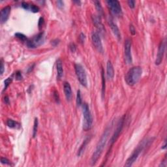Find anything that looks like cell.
Wrapping results in <instances>:
<instances>
[{"label":"cell","mask_w":167,"mask_h":167,"mask_svg":"<svg viewBox=\"0 0 167 167\" xmlns=\"http://www.w3.org/2000/svg\"><path fill=\"white\" fill-rule=\"evenodd\" d=\"M44 40V34L43 32L39 33L34 36L32 39H28L26 42V45L29 48H35L41 45Z\"/></svg>","instance_id":"8992f818"},{"label":"cell","mask_w":167,"mask_h":167,"mask_svg":"<svg viewBox=\"0 0 167 167\" xmlns=\"http://www.w3.org/2000/svg\"><path fill=\"white\" fill-rule=\"evenodd\" d=\"M63 91L65 97L67 100H70L72 98V90L70 84L68 82H64L63 83Z\"/></svg>","instance_id":"5bb4252c"},{"label":"cell","mask_w":167,"mask_h":167,"mask_svg":"<svg viewBox=\"0 0 167 167\" xmlns=\"http://www.w3.org/2000/svg\"><path fill=\"white\" fill-rule=\"evenodd\" d=\"M7 126L10 128H16L17 127L20 126L18 123H17L16 121L12 120V119H9V120H7Z\"/></svg>","instance_id":"ffe728a7"},{"label":"cell","mask_w":167,"mask_h":167,"mask_svg":"<svg viewBox=\"0 0 167 167\" xmlns=\"http://www.w3.org/2000/svg\"><path fill=\"white\" fill-rule=\"evenodd\" d=\"M101 78H102V98L104 99L105 95V88H106V79L104 76V73L103 69H101Z\"/></svg>","instance_id":"d6986e66"},{"label":"cell","mask_w":167,"mask_h":167,"mask_svg":"<svg viewBox=\"0 0 167 167\" xmlns=\"http://www.w3.org/2000/svg\"><path fill=\"white\" fill-rule=\"evenodd\" d=\"M15 37L17 38V39H19L20 40H21V41H23V42H27V40H28V39L27 38V37L25 35H23V34L22 33H15Z\"/></svg>","instance_id":"603a6c76"},{"label":"cell","mask_w":167,"mask_h":167,"mask_svg":"<svg viewBox=\"0 0 167 167\" xmlns=\"http://www.w3.org/2000/svg\"><path fill=\"white\" fill-rule=\"evenodd\" d=\"M39 7L37 5H34V4H30L29 5V8H28V10H30V11L33 12V13H38L39 11Z\"/></svg>","instance_id":"cb8c5ba5"},{"label":"cell","mask_w":167,"mask_h":167,"mask_svg":"<svg viewBox=\"0 0 167 167\" xmlns=\"http://www.w3.org/2000/svg\"><path fill=\"white\" fill-rule=\"evenodd\" d=\"M92 20L93 22L94 25L95 26V27L98 29L99 31H100V32L104 33L105 31V29H104V26H103V23H102L101 21H100V16H92Z\"/></svg>","instance_id":"9a60e30c"},{"label":"cell","mask_w":167,"mask_h":167,"mask_svg":"<svg viewBox=\"0 0 167 167\" xmlns=\"http://www.w3.org/2000/svg\"><path fill=\"white\" fill-rule=\"evenodd\" d=\"M91 137L90 136H87L86 138H85V140H84L83 143L82 144V145L80 146V147L79 150H78V154H77V155H78V156H80V155H82V154L83 153L84 151V150H85V149H86V146H87V144L90 142V140H91Z\"/></svg>","instance_id":"ac0fdd59"},{"label":"cell","mask_w":167,"mask_h":167,"mask_svg":"<svg viewBox=\"0 0 167 167\" xmlns=\"http://www.w3.org/2000/svg\"><path fill=\"white\" fill-rule=\"evenodd\" d=\"M13 81V76L9 77V78H7L5 81H4V85H5V87H4V90H6L7 88L9 87V85L10 84V83Z\"/></svg>","instance_id":"484cf974"},{"label":"cell","mask_w":167,"mask_h":167,"mask_svg":"<svg viewBox=\"0 0 167 167\" xmlns=\"http://www.w3.org/2000/svg\"><path fill=\"white\" fill-rule=\"evenodd\" d=\"M152 142V139L151 138H148V139H146L145 140H143L142 142H140L138 147L136 148V150L133 151L132 155L129 157L127 160L126 163L125 164V166L126 167H130L134 164V162L137 160L138 156L140 155V153L147 147V146Z\"/></svg>","instance_id":"3957f363"},{"label":"cell","mask_w":167,"mask_h":167,"mask_svg":"<svg viewBox=\"0 0 167 167\" xmlns=\"http://www.w3.org/2000/svg\"><path fill=\"white\" fill-rule=\"evenodd\" d=\"M107 5L113 15L120 17L122 16V9L120 2L117 0H108L106 1Z\"/></svg>","instance_id":"52a82bcc"},{"label":"cell","mask_w":167,"mask_h":167,"mask_svg":"<svg viewBox=\"0 0 167 167\" xmlns=\"http://www.w3.org/2000/svg\"><path fill=\"white\" fill-rule=\"evenodd\" d=\"M142 74V69L140 67L136 66L130 68L125 76V80L129 86L135 85L140 79Z\"/></svg>","instance_id":"7a4b0ae2"},{"label":"cell","mask_w":167,"mask_h":167,"mask_svg":"<svg viewBox=\"0 0 167 167\" xmlns=\"http://www.w3.org/2000/svg\"><path fill=\"white\" fill-rule=\"evenodd\" d=\"M128 5H129V7L130 9H134L135 7V1H132V0H129V1H127Z\"/></svg>","instance_id":"d6a6232c"},{"label":"cell","mask_w":167,"mask_h":167,"mask_svg":"<svg viewBox=\"0 0 167 167\" xmlns=\"http://www.w3.org/2000/svg\"><path fill=\"white\" fill-rule=\"evenodd\" d=\"M44 23V19L43 17H40L39 20V23H38V26H39V29H41V27H43V25Z\"/></svg>","instance_id":"4316f807"},{"label":"cell","mask_w":167,"mask_h":167,"mask_svg":"<svg viewBox=\"0 0 167 167\" xmlns=\"http://www.w3.org/2000/svg\"><path fill=\"white\" fill-rule=\"evenodd\" d=\"M91 40L93 46L96 48L97 50L100 53L103 52V47L102 44L101 39H100V35L97 32H93L91 35Z\"/></svg>","instance_id":"30bf717a"},{"label":"cell","mask_w":167,"mask_h":167,"mask_svg":"<svg viewBox=\"0 0 167 167\" xmlns=\"http://www.w3.org/2000/svg\"><path fill=\"white\" fill-rule=\"evenodd\" d=\"M1 163L3 164H7V165H10V162L9 159L5 157H1Z\"/></svg>","instance_id":"83f0119b"},{"label":"cell","mask_w":167,"mask_h":167,"mask_svg":"<svg viewBox=\"0 0 167 167\" xmlns=\"http://www.w3.org/2000/svg\"><path fill=\"white\" fill-rule=\"evenodd\" d=\"M4 70H5V69H4V64H3V61L1 60V68H0V74H1V75H2V74H3Z\"/></svg>","instance_id":"d590c367"},{"label":"cell","mask_w":167,"mask_h":167,"mask_svg":"<svg viewBox=\"0 0 167 167\" xmlns=\"http://www.w3.org/2000/svg\"><path fill=\"white\" fill-rule=\"evenodd\" d=\"M56 68H57V78L58 80H61L63 76V68L61 59H58L57 61Z\"/></svg>","instance_id":"e0dca14e"},{"label":"cell","mask_w":167,"mask_h":167,"mask_svg":"<svg viewBox=\"0 0 167 167\" xmlns=\"http://www.w3.org/2000/svg\"><path fill=\"white\" fill-rule=\"evenodd\" d=\"M69 48L72 52H75L76 50V45L74 43H72L69 44Z\"/></svg>","instance_id":"f546056e"},{"label":"cell","mask_w":167,"mask_h":167,"mask_svg":"<svg viewBox=\"0 0 167 167\" xmlns=\"http://www.w3.org/2000/svg\"><path fill=\"white\" fill-rule=\"evenodd\" d=\"M63 4H64L63 1H57V7H58L59 8H60V9H61V8H62L63 7Z\"/></svg>","instance_id":"8d00e7d4"},{"label":"cell","mask_w":167,"mask_h":167,"mask_svg":"<svg viewBox=\"0 0 167 167\" xmlns=\"http://www.w3.org/2000/svg\"><path fill=\"white\" fill-rule=\"evenodd\" d=\"M82 113H83V130L87 131L91 129L93 124V117L90 112V107L87 103L82 104Z\"/></svg>","instance_id":"277c9868"},{"label":"cell","mask_w":167,"mask_h":167,"mask_svg":"<svg viewBox=\"0 0 167 167\" xmlns=\"http://www.w3.org/2000/svg\"><path fill=\"white\" fill-rule=\"evenodd\" d=\"M110 127H108V128L105 129L103 135L100 137V140H99L97 144L96 148H95V151H94L93 153L91 156V162L90 163H91V164L92 166L95 165L96 164L98 159L100 158L102 153L103 152V150H104L106 144L107 140H108V136L110 135Z\"/></svg>","instance_id":"6da1fadb"},{"label":"cell","mask_w":167,"mask_h":167,"mask_svg":"<svg viewBox=\"0 0 167 167\" xmlns=\"http://www.w3.org/2000/svg\"><path fill=\"white\" fill-rule=\"evenodd\" d=\"M95 3V8H96L97 10L99 13V16H103V7L101 6V4H100V2L99 1H94Z\"/></svg>","instance_id":"44dd1931"},{"label":"cell","mask_w":167,"mask_h":167,"mask_svg":"<svg viewBox=\"0 0 167 167\" xmlns=\"http://www.w3.org/2000/svg\"><path fill=\"white\" fill-rule=\"evenodd\" d=\"M82 96H81V92L80 90H78L77 91V95H76V104L78 106L82 105Z\"/></svg>","instance_id":"d4e9b609"},{"label":"cell","mask_w":167,"mask_h":167,"mask_svg":"<svg viewBox=\"0 0 167 167\" xmlns=\"http://www.w3.org/2000/svg\"><path fill=\"white\" fill-rule=\"evenodd\" d=\"M165 40H162L159 44V49H158L157 54L156 60H155V65H159L163 61V57H164V50H165Z\"/></svg>","instance_id":"8fae6325"},{"label":"cell","mask_w":167,"mask_h":167,"mask_svg":"<svg viewBox=\"0 0 167 167\" xmlns=\"http://www.w3.org/2000/svg\"><path fill=\"white\" fill-rule=\"evenodd\" d=\"M166 146V141H164V144L163 146V147H162V149H165Z\"/></svg>","instance_id":"ab89813d"},{"label":"cell","mask_w":167,"mask_h":167,"mask_svg":"<svg viewBox=\"0 0 167 167\" xmlns=\"http://www.w3.org/2000/svg\"><path fill=\"white\" fill-rule=\"evenodd\" d=\"M125 116H123L121 119L119 121L118 123H117V128H116V130H115L114 133L112 135V138L110 139V144L111 146L114 144L116 142V141L117 140V139L118 138V137L120 136V133H121V130H122L123 128V125H124V122H125Z\"/></svg>","instance_id":"9c48e42d"},{"label":"cell","mask_w":167,"mask_h":167,"mask_svg":"<svg viewBox=\"0 0 167 167\" xmlns=\"http://www.w3.org/2000/svg\"><path fill=\"white\" fill-rule=\"evenodd\" d=\"M15 78L17 80H21L22 79V76L20 72L17 71L16 73H15Z\"/></svg>","instance_id":"836d02e7"},{"label":"cell","mask_w":167,"mask_h":167,"mask_svg":"<svg viewBox=\"0 0 167 167\" xmlns=\"http://www.w3.org/2000/svg\"><path fill=\"white\" fill-rule=\"evenodd\" d=\"M108 24H109L110 27L111 28V30H112V33H113L114 35H115V37H116L118 40H121V33H120V29H119L117 25H116V23L114 22V21L112 20V18H109V20H108Z\"/></svg>","instance_id":"4fadbf2b"},{"label":"cell","mask_w":167,"mask_h":167,"mask_svg":"<svg viewBox=\"0 0 167 167\" xmlns=\"http://www.w3.org/2000/svg\"><path fill=\"white\" fill-rule=\"evenodd\" d=\"M5 103H7V104H9V97H8L7 96H6L5 97Z\"/></svg>","instance_id":"74e56055"},{"label":"cell","mask_w":167,"mask_h":167,"mask_svg":"<svg viewBox=\"0 0 167 167\" xmlns=\"http://www.w3.org/2000/svg\"><path fill=\"white\" fill-rule=\"evenodd\" d=\"M59 43H60L59 39H53V40H52V41H51V44H52L53 47H56L59 44Z\"/></svg>","instance_id":"f1b7e54d"},{"label":"cell","mask_w":167,"mask_h":167,"mask_svg":"<svg viewBox=\"0 0 167 167\" xmlns=\"http://www.w3.org/2000/svg\"><path fill=\"white\" fill-rule=\"evenodd\" d=\"M79 40L82 44H83V43L85 42V40H86V35H85L83 33H80V35Z\"/></svg>","instance_id":"4dcf8cb0"},{"label":"cell","mask_w":167,"mask_h":167,"mask_svg":"<svg viewBox=\"0 0 167 167\" xmlns=\"http://www.w3.org/2000/svg\"><path fill=\"white\" fill-rule=\"evenodd\" d=\"M73 2H74V3H77V5H80L81 4V2L80 1H74Z\"/></svg>","instance_id":"f35d334b"},{"label":"cell","mask_w":167,"mask_h":167,"mask_svg":"<svg viewBox=\"0 0 167 167\" xmlns=\"http://www.w3.org/2000/svg\"><path fill=\"white\" fill-rule=\"evenodd\" d=\"M10 10H11V7L9 5H7L1 9V13H0V22L1 23H5L7 21L10 13Z\"/></svg>","instance_id":"7c38bea8"},{"label":"cell","mask_w":167,"mask_h":167,"mask_svg":"<svg viewBox=\"0 0 167 167\" xmlns=\"http://www.w3.org/2000/svg\"><path fill=\"white\" fill-rule=\"evenodd\" d=\"M124 54H125V61L127 64L129 65L133 62V57L131 54V40L127 39L125 41L124 44Z\"/></svg>","instance_id":"ba28073f"},{"label":"cell","mask_w":167,"mask_h":167,"mask_svg":"<svg viewBox=\"0 0 167 167\" xmlns=\"http://www.w3.org/2000/svg\"><path fill=\"white\" fill-rule=\"evenodd\" d=\"M74 70H75V73L78 81L81 84V85H82L84 87H87V76H86V71H85L83 66L81 65L80 64H75L74 65Z\"/></svg>","instance_id":"5b68a950"},{"label":"cell","mask_w":167,"mask_h":167,"mask_svg":"<svg viewBox=\"0 0 167 167\" xmlns=\"http://www.w3.org/2000/svg\"><path fill=\"white\" fill-rule=\"evenodd\" d=\"M129 30H130V33H131L132 35H134L136 34V29L134 28V26L133 24H130L129 26Z\"/></svg>","instance_id":"1f68e13d"},{"label":"cell","mask_w":167,"mask_h":167,"mask_svg":"<svg viewBox=\"0 0 167 167\" xmlns=\"http://www.w3.org/2000/svg\"><path fill=\"white\" fill-rule=\"evenodd\" d=\"M53 97H54V99L56 100V101L57 102V103H59V97L58 93L56 91H55L54 92H53Z\"/></svg>","instance_id":"e575fe53"},{"label":"cell","mask_w":167,"mask_h":167,"mask_svg":"<svg viewBox=\"0 0 167 167\" xmlns=\"http://www.w3.org/2000/svg\"><path fill=\"white\" fill-rule=\"evenodd\" d=\"M106 76L108 80H112L114 76V69L110 60H108L106 64Z\"/></svg>","instance_id":"2e32d148"},{"label":"cell","mask_w":167,"mask_h":167,"mask_svg":"<svg viewBox=\"0 0 167 167\" xmlns=\"http://www.w3.org/2000/svg\"><path fill=\"white\" fill-rule=\"evenodd\" d=\"M38 125H39V121H38V119L35 117V120H34L33 123V137L35 138L37 135V133L38 129Z\"/></svg>","instance_id":"7402d4cb"}]
</instances>
